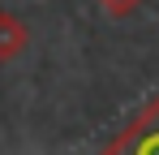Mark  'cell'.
Listing matches in <instances>:
<instances>
[{
	"label": "cell",
	"mask_w": 159,
	"mask_h": 155,
	"mask_svg": "<svg viewBox=\"0 0 159 155\" xmlns=\"http://www.w3.org/2000/svg\"><path fill=\"white\" fill-rule=\"evenodd\" d=\"M99 155H159V95L142 103L129 116V125L120 129Z\"/></svg>",
	"instance_id": "obj_1"
},
{
	"label": "cell",
	"mask_w": 159,
	"mask_h": 155,
	"mask_svg": "<svg viewBox=\"0 0 159 155\" xmlns=\"http://www.w3.org/2000/svg\"><path fill=\"white\" fill-rule=\"evenodd\" d=\"M30 43V30L26 22L17 17V13H9V9H0V65H9V60H17Z\"/></svg>",
	"instance_id": "obj_2"
},
{
	"label": "cell",
	"mask_w": 159,
	"mask_h": 155,
	"mask_svg": "<svg viewBox=\"0 0 159 155\" xmlns=\"http://www.w3.org/2000/svg\"><path fill=\"white\" fill-rule=\"evenodd\" d=\"M103 13H112V17H129V13H138V4H146V0H95Z\"/></svg>",
	"instance_id": "obj_3"
}]
</instances>
